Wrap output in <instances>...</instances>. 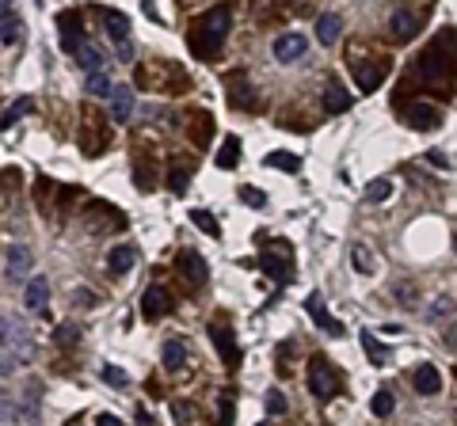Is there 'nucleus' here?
Instances as JSON below:
<instances>
[{
    "instance_id": "1",
    "label": "nucleus",
    "mask_w": 457,
    "mask_h": 426,
    "mask_svg": "<svg viewBox=\"0 0 457 426\" xmlns=\"http://www.w3.org/2000/svg\"><path fill=\"white\" fill-rule=\"evenodd\" d=\"M229 27H232L229 4H218V8H210V12H202L199 23L191 27V39H187L191 54H194V58H202V61H213L221 54V46H225Z\"/></svg>"
},
{
    "instance_id": "2",
    "label": "nucleus",
    "mask_w": 457,
    "mask_h": 426,
    "mask_svg": "<svg viewBox=\"0 0 457 426\" xmlns=\"http://www.w3.org/2000/svg\"><path fill=\"white\" fill-rule=\"evenodd\" d=\"M339 388H343L339 369L332 362H324V358H313L309 362V392L316 400H332V396H339Z\"/></svg>"
},
{
    "instance_id": "3",
    "label": "nucleus",
    "mask_w": 457,
    "mask_h": 426,
    "mask_svg": "<svg viewBox=\"0 0 457 426\" xmlns=\"http://www.w3.org/2000/svg\"><path fill=\"white\" fill-rule=\"evenodd\" d=\"M305 50H309V39H305V35H297V31H290V35H278L275 46H270V54H275V61H278V65L301 61V58H305Z\"/></svg>"
},
{
    "instance_id": "4",
    "label": "nucleus",
    "mask_w": 457,
    "mask_h": 426,
    "mask_svg": "<svg viewBox=\"0 0 457 426\" xmlns=\"http://www.w3.org/2000/svg\"><path fill=\"white\" fill-rule=\"evenodd\" d=\"M104 27H107V35H111V42L118 46V54L130 61L134 58V50H130V20L123 12H104Z\"/></svg>"
},
{
    "instance_id": "5",
    "label": "nucleus",
    "mask_w": 457,
    "mask_h": 426,
    "mask_svg": "<svg viewBox=\"0 0 457 426\" xmlns=\"http://www.w3.org/2000/svg\"><path fill=\"white\" fill-rule=\"evenodd\" d=\"M408 126L431 134V130L442 126V111H438L434 103H412V107H408Z\"/></svg>"
},
{
    "instance_id": "6",
    "label": "nucleus",
    "mask_w": 457,
    "mask_h": 426,
    "mask_svg": "<svg viewBox=\"0 0 457 426\" xmlns=\"http://www.w3.org/2000/svg\"><path fill=\"white\" fill-rule=\"evenodd\" d=\"M175 267H180V274L191 282V286H206V278H210V267H206V259H202L199 251H180V259H175Z\"/></svg>"
},
{
    "instance_id": "7",
    "label": "nucleus",
    "mask_w": 457,
    "mask_h": 426,
    "mask_svg": "<svg viewBox=\"0 0 457 426\" xmlns=\"http://www.w3.org/2000/svg\"><path fill=\"white\" fill-rule=\"evenodd\" d=\"M385 77H389V61H362V65H354V84H358V92H374Z\"/></svg>"
},
{
    "instance_id": "8",
    "label": "nucleus",
    "mask_w": 457,
    "mask_h": 426,
    "mask_svg": "<svg viewBox=\"0 0 457 426\" xmlns=\"http://www.w3.org/2000/svg\"><path fill=\"white\" fill-rule=\"evenodd\" d=\"M305 308H309V316H313V324H316V327H324L328 335H343V324H339V320H335L332 312H328V305H324V297H320V293H309Z\"/></svg>"
},
{
    "instance_id": "9",
    "label": "nucleus",
    "mask_w": 457,
    "mask_h": 426,
    "mask_svg": "<svg viewBox=\"0 0 457 426\" xmlns=\"http://www.w3.org/2000/svg\"><path fill=\"white\" fill-rule=\"evenodd\" d=\"M27 308L35 312V316H46V305H50V282L42 278V274H35V278H27V293H23Z\"/></svg>"
},
{
    "instance_id": "10",
    "label": "nucleus",
    "mask_w": 457,
    "mask_h": 426,
    "mask_svg": "<svg viewBox=\"0 0 457 426\" xmlns=\"http://www.w3.org/2000/svg\"><path fill=\"white\" fill-rule=\"evenodd\" d=\"M210 339H213V346H218V354H221V362H225V365H237L240 362V346H237V339H232V331H225L221 324H213L210 327Z\"/></svg>"
},
{
    "instance_id": "11",
    "label": "nucleus",
    "mask_w": 457,
    "mask_h": 426,
    "mask_svg": "<svg viewBox=\"0 0 457 426\" xmlns=\"http://www.w3.org/2000/svg\"><path fill=\"white\" fill-rule=\"evenodd\" d=\"M58 27H61V50L73 54V50L84 42V39H80V15H77V12H61Z\"/></svg>"
},
{
    "instance_id": "12",
    "label": "nucleus",
    "mask_w": 457,
    "mask_h": 426,
    "mask_svg": "<svg viewBox=\"0 0 457 426\" xmlns=\"http://www.w3.org/2000/svg\"><path fill=\"white\" fill-rule=\"evenodd\" d=\"M251 96H256V92L248 88V77H244V73H232V77H229V99H232V107L251 111V107H256V99H251Z\"/></svg>"
},
{
    "instance_id": "13",
    "label": "nucleus",
    "mask_w": 457,
    "mask_h": 426,
    "mask_svg": "<svg viewBox=\"0 0 457 426\" xmlns=\"http://www.w3.org/2000/svg\"><path fill=\"white\" fill-rule=\"evenodd\" d=\"M324 111H328V115H343V111H351V92L343 88L339 80H328V88H324Z\"/></svg>"
},
{
    "instance_id": "14",
    "label": "nucleus",
    "mask_w": 457,
    "mask_h": 426,
    "mask_svg": "<svg viewBox=\"0 0 457 426\" xmlns=\"http://www.w3.org/2000/svg\"><path fill=\"white\" fill-rule=\"evenodd\" d=\"M130 111H134V92H130L126 84H115V88H111V118L126 122Z\"/></svg>"
},
{
    "instance_id": "15",
    "label": "nucleus",
    "mask_w": 457,
    "mask_h": 426,
    "mask_svg": "<svg viewBox=\"0 0 457 426\" xmlns=\"http://www.w3.org/2000/svg\"><path fill=\"white\" fill-rule=\"evenodd\" d=\"M339 35H343V20L335 12H324L320 20H316V39H320L324 46H335V42H339Z\"/></svg>"
},
{
    "instance_id": "16",
    "label": "nucleus",
    "mask_w": 457,
    "mask_h": 426,
    "mask_svg": "<svg viewBox=\"0 0 457 426\" xmlns=\"http://www.w3.org/2000/svg\"><path fill=\"white\" fill-rule=\"evenodd\" d=\"M27 270H31V251H27V248H12V251H8V263H4V274L12 282H23Z\"/></svg>"
},
{
    "instance_id": "17",
    "label": "nucleus",
    "mask_w": 457,
    "mask_h": 426,
    "mask_svg": "<svg viewBox=\"0 0 457 426\" xmlns=\"http://www.w3.org/2000/svg\"><path fill=\"white\" fill-rule=\"evenodd\" d=\"M412 384H415V392H423V396H434L438 388H442V373H438L434 365H419L415 373H412Z\"/></svg>"
},
{
    "instance_id": "18",
    "label": "nucleus",
    "mask_w": 457,
    "mask_h": 426,
    "mask_svg": "<svg viewBox=\"0 0 457 426\" xmlns=\"http://www.w3.org/2000/svg\"><path fill=\"white\" fill-rule=\"evenodd\" d=\"M164 308H168V293L161 286H149L145 297H142V312L149 320H156V316H164Z\"/></svg>"
},
{
    "instance_id": "19",
    "label": "nucleus",
    "mask_w": 457,
    "mask_h": 426,
    "mask_svg": "<svg viewBox=\"0 0 457 426\" xmlns=\"http://www.w3.org/2000/svg\"><path fill=\"white\" fill-rule=\"evenodd\" d=\"M137 263V251L130 248V244H118V248H111V259H107V267L111 274H126L130 267Z\"/></svg>"
},
{
    "instance_id": "20",
    "label": "nucleus",
    "mask_w": 457,
    "mask_h": 426,
    "mask_svg": "<svg viewBox=\"0 0 457 426\" xmlns=\"http://www.w3.org/2000/svg\"><path fill=\"white\" fill-rule=\"evenodd\" d=\"M73 58H77V65L84 73H96V69H104V54H99V46H88V42H80L77 50H73Z\"/></svg>"
},
{
    "instance_id": "21",
    "label": "nucleus",
    "mask_w": 457,
    "mask_h": 426,
    "mask_svg": "<svg viewBox=\"0 0 457 426\" xmlns=\"http://www.w3.org/2000/svg\"><path fill=\"white\" fill-rule=\"evenodd\" d=\"M412 35H415V15H412V8H400V12L393 15V39L408 42Z\"/></svg>"
},
{
    "instance_id": "22",
    "label": "nucleus",
    "mask_w": 457,
    "mask_h": 426,
    "mask_svg": "<svg viewBox=\"0 0 457 426\" xmlns=\"http://www.w3.org/2000/svg\"><path fill=\"white\" fill-rule=\"evenodd\" d=\"M240 164V141L237 137H225L218 149V168H225V172H232V168Z\"/></svg>"
},
{
    "instance_id": "23",
    "label": "nucleus",
    "mask_w": 457,
    "mask_h": 426,
    "mask_svg": "<svg viewBox=\"0 0 457 426\" xmlns=\"http://www.w3.org/2000/svg\"><path fill=\"white\" fill-rule=\"evenodd\" d=\"M161 358H164V365H168V369H183V365H187V346H183L180 339H168Z\"/></svg>"
},
{
    "instance_id": "24",
    "label": "nucleus",
    "mask_w": 457,
    "mask_h": 426,
    "mask_svg": "<svg viewBox=\"0 0 457 426\" xmlns=\"http://www.w3.org/2000/svg\"><path fill=\"white\" fill-rule=\"evenodd\" d=\"M259 267H263V274H270L275 282H286V274H290V263L278 259V255H270V251L259 255Z\"/></svg>"
},
{
    "instance_id": "25",
    "label": "nucleus",
    "mask_w": 457,
    "mask_h": 426,
    "mask_svg": "<svg viewBox=\"0 0 457 426\" xmlns=\"http://www.w3.org/2000/svg\"><path fill=\"white\" fill-rule=\"evenodd\" d=\"M31 111H35V99H31V96H23L20 103H12V107L4 111V118H0V130H12V126H15V118L31 115Z\"/></svg>"
},
{
    "instance_id": "26",
    "label": "nucleus",
    "mask_w": 457,
    "mask_h": 426,
    "mask_svg": "<svg viewBox=\"0 0 457 426\" xmlns=\"http://www.w3.org/2000/svg\"><path fill=\"white\" fill-rule=\"evenodd\" d=\"M267 168H278V172H301V156H294V153H270L267 156Z\"/></svg>"
},
{
    "instance_id": "27",
    "label": "nucleus",
    "mask_w": 457,
    "mask_h": 426,
    "mask_svg": "<svg viewBox=\"0 0 457 426\" xmlns=\"http://www.w3.org/2000/svg\"><path fill=\"white\" fill-rule=\"evenodd\" d=\"M358 343H362V350H366V358H370V362H374V365H381V362H385V346H377V339L374 335H370V331H358Z\"/></svg>"
},
{
    "instance_id": "28",
    "label": "nucleus",
    "mask_w": 457,
    "mask_h": 426,
    "mask_svg": "<svg viewBox=\"0 0 457 426\" xmlns=\"http://www.w3.org/2000/svg\"><path fill=\"white\" fill-rule=\"evenodd\" d=\"M20 39H23V23H20V20H12V15H8V20L0 23V42H4V46H15V42H20Z\"/></svg>"
},
{
    "instance_id": "29",
    "label": "nucleus",
    "mask_w": 457,
    "mask_h": 426,
    "mask_svg": "<svg viewBox=\"0 0 457 426\" xmlns=\"http://www.w3.org/2000/svg\"><path fill=\"white\" fill-rule=\"evenodd\" d=\"M111 88H115V84H111V77L104 69L88 73V92H92V96H111Z\"/></svg>"
},
{
    "instance_id": "30",
    "label": "nucleus",
    "mask_w": 457,
    "mask_h": 426,
    "mask_svg": "<svg viewBox=\"0 0 457 426\" xmlns=\"http://www.w3.org/2000/svg\"><path fill=\"white\" fill-rule=\"evenodd\" d=\"M389 194H393V183H389V179H374V183L366 187V202H370V206L385 202Z\"/></svg>"
},
{
    "instance_id": "31",
    "label": "nucleus",
    "mask_w": 457,
    "mask_h": 426,
    "mask_svg": "<svg viewBox=\"0 0 457 426\" xmlns=\"http://www.w3.org/2000/svg\"><path fill=\"white\" fill-rule=\"evenodd\" d=\"M370 407H374L377 419H389V415H393V392H389V388H377V392H374V403H370Z\"/></svg>"
},
{
    "instance_id": "32",
    "label": "nucleus",
    "mask_w": 457,
    "mask_h": 426,
    "mask_svg": "<svg viewBox=\"0 0 457 426\" xmlns=\"http://www.w3.org/2000/svg\"><path fill=\"white\" fill-rule=\"evenodd\" d=\"M351 259H354V267H358L362 274H370V270H374V259H370L366 244H351Z\"/></svg>"
},
{
    "instance_id": "33",
    "label": "nucleus",
    "mask_w": 457,
    "mask_h": 426,
    "mask_svg": "<svg viewBox=\"0 0 457 426\" xmlns=\"http://www.w3.org/2000/svg\"><path fill=\"white\" fill-rule=\"evenodd\" d=\"M191 221L199 225V229L206 232V236H221V229H218V221H213V213H206V210H194V213H191Z\"/></svg>"
},
{
    "instance_id": "34",
    "label": "nucleus",
    "mask_w": 457,
    "mask_h": 426,
    "mask_svg": "<svg viewBox=\"0 0 457 426\" xmlns=\"http://www.w3.org/2000/svg\"><path fill=\"white\" fill-rule=\"evenodd\" d=\"M187 183H191V172H187V168H175V172L168 175V187H172V194H187Z\"/></svg>"
},
{
    "instance_id": "35",
    "label": "nucleus",
    "mask_w": 457,
    "mask_h": 426,
    "mask_svg": "<svg viewBox=\"0 0 457 426\" xmlns=\"http://www.w3.org/2000/svg\"><path fill=\"white\" fill-rule=\"evenodd\" d=\"M450 312H453V301H450V297H438V301H431V312H427V320H431V324H438V320L450 316Z\"/></svg>"
},
{
    "instance_id": "36",
    "label": "nucleus",
    "mask_w": 457,
    "mask_h": 426,
    "mask_svg": "<svg viewBox=\"0 0 457 426\" xmlns=\"http://www.w3.org/2000/svg\"><path fill=\"white\" fill-rule=\"evenodd\" d=\"M218 419H221V422H232V419H237V403H232L229 392L218 396Z\"/></svg>"
},
{
    "instance_id": "37",
    "label": "nucleus",
    "mask_w": 457,
    "mask_h": 426,
    "mask_svg": "<svg viewBox=\"0 0 457 426\" xmlns=\"http://www.w3.org/2000/svg\"><path fill=\"white\" fill-rule=\"evenodd\" d=\"M286 411V396L278 388H267V415H282Z\"/></svg>"
},
{
    "instance_id": "38",
    "label": "nucleus",
    "mask_w": 457,
    "mask_h": 426,
    "mask_svg": "<svg viewBox=\"0 0 457 426\" xmlns=\"http://www.w3.org/2000/svg\"><path fill=\"white\" fill-rule=\"evenodd\" d=\"M104 381H107V384H115V388H126V384H130V377H126L118 365H104Z\"/></svg>"
},
{
    "instance_id": "39",
    "label": "nucleus",
    "mask_w": 457,
    "mask_h": 426,
    "mask_svg": "<svg viewBox=\"0 0 457 426\" xmlns=\"http://www.w3.org/2000/svg\"><path fill=\"white\" fill-rule=\"evenodd\" d=\"M134 179H137V187H142V191H153V187H156V175H153V168H149V164L137 168Z\"/></svg>"
},
{
    "instance_id": "40",
    "label": "nucleus",
    "mask_w": 457,
    "mask_h": 426,
    "mask_svg": "<svg viewBox=\"0 0 457 426\" xmlns=\"http://www.w3.org/2000/svg\"><path fill=\"white\" fill-rule=\"evenodd\" d=\"M77 339H80V331L73 327V324H61V327H58V343H61V346H73Z\"/></svg>"
},
{
    "instance_id": "41",
    "label": "nucleus",
    "mask_w": 457,
    "mask_h": 426,
    "mask_svg": "<svg viewBox=\"0 0 457 426\" xmlns=\"http://www.w3.org/2000/svg\"><path fill=\"white\" fill-rule=\"evenodd\" d=\"M8 343H12V324H8L4 316H0V362H4V350H8Z\"/></svg>"
},
{
    "instance_id": "42",
    "label": "nucleus",
    "mask_w": 457,
    "mask_h": 426,
    "mask_svg": "<svg viewBox=\"0 0 457 426\" xmlns=\"http://www.w3.org/2000/svg\"><path fill=\"white\" fill-rule=\"evenodd\" d=\"M240 198H244L248 206H256V210H263V206H267V198H263V194H256V191H240Z\"/></svg>"
},
{
    "instance_id": "43",
    "label": "nucleus",
    "mask_w": 457,
    "mask_h": 426,
    "mask_svg": "<svg viewBox=\"0 0 457 426\" xmlns=\"http://www.w3.org/2000/svg\"><path fill=\"white\" fill-rule=\"evenodd\" d=\"M427 160H431L434 168H450V160H446V153H442V149H431V153H427Z\"/></svg>"
},
{
    "instance_id": "44",
    "label": "nucleus",
    "mask_w": 457,
    "mask_h": 426,
    "mask_svg": "<svg viewBox=\"0 0 457 426\" xmlns=\"http://www.w3.org/2000/svg\"><path fill=\"white\" fill-rule=\"evenodd\" d=\"M96 422H104V426H118V422H123V419H118V415H107V411H104V415H99Z\"/></svg>"
},
{
    "instance_id": "45",
    "label": "nucleus",
    "mask_w": 457,
    "mask_h": 426,
    "mask_svg": "<svg viewBox=\"0 0 457 426\" xmlns=\"http://www.w3.org/2000/svg\"><path fill=\"white\" fill-rule=\"evenodd\" d=\"M8 15H12V0H0V23H4Z\"/></svg>"
},
{
    "instance_id": "46",
    "label": "nucleus",
    "mask_w": 457,
    "mask_h": 426,
    "mask_svg": "<svg viewBox=\"0 0 457 426\" xmlns=\"http://www.w3.org/2000/svg\"><path fill=\"white\" fill-rule=\"evenodd\" d=\"M446 346H450V350H457V327L450 331V335H446Z\"/></svg>"
},
{
    "instance_id": "47",
    "label": "nucleus",
    "mask_w": 457,
    "mask_h": 426,
    "mask_svg": "<svg viewBox=\"0 0 457 426\" xmlns=\"http://www.w3.org/2000/svg\"><path fill=\"white\" fill-rule=\"evenodd\" d=\"M453 244H457V240H453Z\"/></svg>"
}]
</instances>
